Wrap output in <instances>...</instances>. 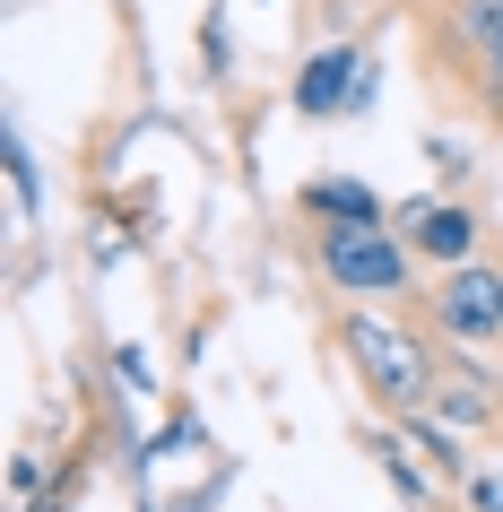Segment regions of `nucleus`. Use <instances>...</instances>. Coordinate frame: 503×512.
Wrapping results in <instances>:
<instances>
[{
	"instance_id": "nucleus-1",
	"label": "nucleus",
	"mask_w": 503,
	"mask_h": 512,
	"mask_svg": "<svg viewBox=\"0 0 503 512\" xmlns=\"http://www.w3.org/2000/svg\"><path fill=\"white\" fill-rule=\"evenodd\" d=\"M425 79L477 131H503V0H425L417 9Z\"/></svg>"
},
{
	"instance_id": "nucleus-3",
	"label": "nucleus",
	"mask_w": 503,
	"mask_h": 512,
	"mask_svg": "<svg viewBox=\"0 0 503 512\" xmlns=\"http://www.w3.org/2000/svg\"><path fill=\"white\" fill-rule=\"evenodd\" d=\"M313 270L347 304H391L417 296V252L399 226H313Z\"/></svg>"
},
{
	"instance_id": "nucleus-6",
	"label": "nucleus",
	"mask_w": 503,
	"mask_h": 512,
	"mask_svg": "<svg viewBox=\"0 0 503 512\" xmlns=\"http://www.w3.org/2000/svg\"><path fill=\"white\" fill-rule=\"evenodd\" d=\"M391 226L408 235L425 270H451V261H477V209L469 200H399Z\"/></svg>"
},
{
	"instance_id": "nucleus-13",
	"label": "nucleus",
	"mask_w": 503,
	"mask_h": 512,
	"mask_svg": "<svg viewBox=\"0 0 503 512\" xmlns=\"http://www.w3.org/2000/svg\"><path fill=\"white\" fill-rule=\"evenodd\" d=\"M9 495H18V504L44 495V460H35V452H9Z\"/></svg>"
},
{
	"instance_id": "nucleus-9",
	"label": "nucleus",
	"mask_w": 503,
	"mask_h": 512,
	"mask_svg": "<svg viewBox=\"0 0 503 512\" xmlns=\"http://www.w3.org/2000/svg\"><path fill=\"white\" fill-rule=\"evenodd\" d=\"M399 434L434 460V478H443V486H460V478L477 469V460L460 452V426H451V417H434V408H408V417H399Z\"/></svg>"
},
{
	"instance_id": "nucleus-11",
	"label": "nucleus",
	"mask_w": 503,
	"mask_h": 512,
	"mask_svg": "<svg viewBox=\"0 0 503 512\" xmlns=\"http://www.w3.org/2000/svg\"><path fill=\"white\" fill-rule=\"evenodd\" d=\"M460 495H469V512H503V469H495V460H477L469 478H460Z\"/></svg>"
},
{
	"instance_id": "nucleus-5",
	"label": "nucleus",
	"mask_w": 503,
	"mask_h": 512,
	"mask_svg": "<svg viewBox=\"0 0 503 512\" xmlns=\"http://www.w3.org/2000/svg\"><path fill=\"white\" fill-rule=\"evenodd\" d=\"M304 122H330V113H365L373 105V61L356 35H339V44H321L304 70H295V96H287Z\"/></svg>"
},
{
	"instance_id": "nucleus-4",
	"label": "nucleus",
	"mask_w": 503,
	"mask_h": 512,
	"mask_svg": "<svg viewBox=\"0 0 503 512\" xmlns=\"http://www.w3.org/2000/svg\"><path fill=\"white\" fill-rule=\"evenodd\" d=\"M417 313L443 348H495L503 339V270L486 261H451L417 287Z\"/></svg>"
},
{
	"instance_id": "nucleus-8",
	"label": "nucleus",
	"mask_w": 503,
	"mask_h": 512,
	"mask_svg": "<svg viewBox=\"0 0 503 512\" xmlns=\"http://www.w3.org/2000/svg\"><path fill=\"white\" fill-rule=\"evenodd\" d=\"M295 209L313 217V226H391V200L356 174H313V183L295 191Z\"/></svg>"
},
{
	"instance_id": "nucleus-7",
	"label": "nucleus",
	"mask_w": 503,
	"mask_h": 512,
	"mask_svg": "<svg viewBox=\"0 0 503 512\" xmlns=\"http://www.w3.org/2000/svg\"><path fill=\"white\" fill-rule=\"evenodd\" d=\"M365 452H373V469L391 478V495H399L408 512H434V504H443V478H434V460H425V452H408L399 417H391V426H365Z\"/></svg>"
},
{
	"instance_id": "nucleus-10",
	"label": "nucleus",
	"mask_w": 503,
	"mask_h": 512,
	"mask_svg": "<svg viewBox=\"0 0 503 512\" xmlns=\"http://www.w3.org/2000/svg\"><path fill=\"white\" fill-rule=\"evenodd\" d=\"M0 174H9V200H18V217L44 209V183H35V148L18 122H0Z\"/></svg>"
},
{
	"instance_id": "nucleus-12",
	"label": "nucleus",
	"mask_w": 503,
	"mask_h": 512,
	"mask_svg": "<svg viewBox=\"0 0 503 512\" xmlns=\"http://www.w3.org/2000/svg\"><path fill=\"white\" fill-rule=\"evenodd\" d=\"M113 382H122L131 400H148V391H157V365H148L139 348H113Z\"/></svg>"
},
{
	"instance_id": "nucleus-2",
	"label": "nucleus",
	"mask_w": 503,
	"mask_h": 512,
	"mask_svg": "<svg viewBox=\"0 0 503 512\" xmlns=\"http://www.w3.org/2000/svg\"><path fill=\"white\" fill-rule=\"evenodd\" d=\"M339 356L356 365L365 382V400L382 417H408V408H434V382H443V356L425 348L408 322L391 313H373V304H347L339 313Z\"/></svg>"
}]
</instances>
